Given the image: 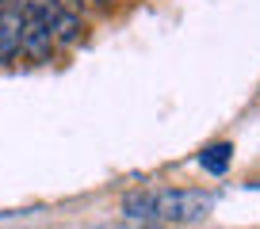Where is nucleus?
I'll return each mask as SVG.
<instances>
[{"mask_svg": "<svg viewBox=\"0 0 260 229\" xmlns=\"http://www.w3.org/2000/svg\"><path fill=\"white\" fill-rule=\"evenodd\" d=\"M214 199L207 191H187V187H169V191H134L122 199V214L134 221H199L207 218Z\"/></svg>", "mask_w": 260, "mask_h": 229, "instance_id": "nucleus-1", "label": "nucleus"}, {"mask_svg": "<svg viewBox=\"0 0 260 229\" xmlns=\"http://www.w3.org/2000/svg\"><path fill=\"white\" fill-rule=\"evenodd\" d=\"M54 39H50L46 23H42L39 16H27L23 12V31H19V54L27 57V61H50L54 57Z\"/></svg>", "mask_w": 260, "mask_h": 229, "instance_id": "nucleus-2", "label": "nucleus"}, {"mask_svg": "<svg viewBox=\"0 0 260 229\" xmlns=\"http://www.w3.org/2000/svg\"><path fill=\"white\" fill-rule=\"evenodd\" d=\"M19 31H23V12L16 0H8L0 16V65H12L19 57Z\"/></svg>", "mask_w": 260, "mask_h": 229, "instance_id": "nucleus-3", "label": "nucleus"}, {"mask_svg": "<svg viewBox=\"0 0 260 229\" xmlns=\"http://www.w3.org/2000/svg\"><path fill=\"white\" fill-rule=\"evenodd\" d=\"M230 161H234V145H230V141H214V145H207L203 153H199V168L211 172V176H222V172L230 168Z\"/></svg>", "mask_w": 260, "mask_h": 229, "instance_id": "nucleus-4", "label": "nucleus"}, {"mask_svg": "<svg viewBox=\"0 0 260 229\" xmlns=\"http://www.w3.org/2000/svg\"><path fill=\"white\" fill-rule=\"evenodd\" d=\"M57 4H61V8H69V12H77V16H81V0H57Z\"/></svg>", "mask_w": 260, "mask_h": 229, "instance_id": "nucleus-5", "label": "nucleus"}, {"mask_svg": "<svg viewBox=\"0 0 260 229\" xmlns=\"http://www.w3.org/2000/svg\"><path fill=\"white\" fill-rule=\"evenodd\" d=\"M88 4H96V8H107V4H111V0H88Z\"/></svg>", "mask_w": 260, "mask_h": 229, "instance_id": "nucleus-6", "label": "nucleus"}, {"mask_svg": "<svg viewBox=\"0 0 260 229\" xmlns=\"http://www.w3.org/2000/svg\"><path fill=\"white\" fill-rule=\"evenodd\" d=\"M4 4H8V0H0V16H4Z\"/></svg>", "mask_w": 260, "mask_h": 229, "instance_id": "nucleus-7", "label": "nucleus"}]
</instances>
